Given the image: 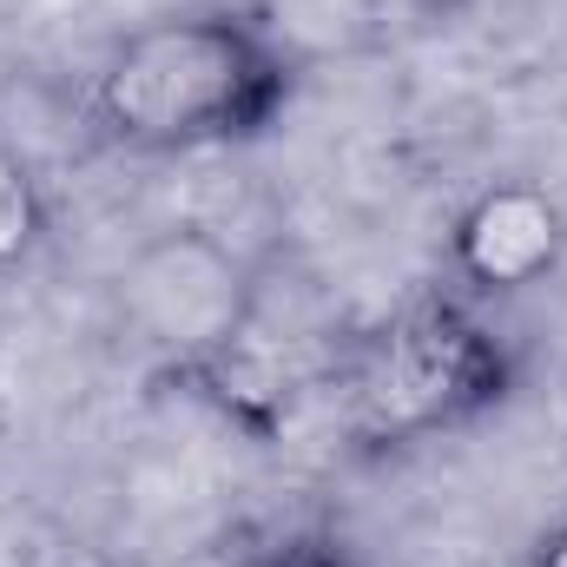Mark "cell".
<instances>
[{
  "label": "cell",
  "instance_id": "obj_1",
  "mask_svg": "<svg viewBox=\"0 0 567 567\" xmlns=\"http://www.w3.org/2000/svg\"><path fill=\"white\" fill-rule=\"evenodd\" d=\"M290 86L297 60L271 27L231 7H185L106 47L86 80V120L120 152L192 158L271 133Z\"/></svg>",
  "mask_w": 567,
  "mask_h": 567
},
{
  "label": "cell",
  "instance_id": "obj_2",
  "mask_svg": "<svg viewBox=\"0 0 567 567\" xmlns=\"http://www.w3.org/2000/svg\"><path fill=\"white\" fill-rule=\"evenodd\" d=\"M515 396V350L468 297H423L370 323L330 370L337 429L370 449L462 435Z\"/></svg>",
  "mask_w": 567,
  "mask_h": 567
},
{
  "label": "cell",
  "instance_id": "obj_3",
  "mask_svg": "<svg viewBox=\"0 0 567 567\" xmlns=\"http://www.w3.org/2000/svg\"><path fill=\"white\" fill-rule=\"evenodd\" d=\"M258 271L205 225H172L133 245L113 271V317L152 363L205 377L258 330Z\"/></svg>",
  "mask_w": 567,
  "mask_h": 567
},
{
  "label": "cell",
  "instance_id": "obj_4",
  "mask_svg": "<svg viewBox=\"0 0 567 567\" xmlns=\"http://www.w3.org/2000/svg\"><path fill=\"white\" fill-rule=\"evenodd\" d=\"M567 258V205L535 178H488L449 218V278L468 303H502L548 284Z\"/></svg>",
  "mask_w": 567,
  "mask_h": 567
},
{
  "label": "cell",
  "instance_id": "obj_5",
  "mask_svg": "<svg viewBox=\"0 0 567 567\" xmlns=\"http://www.w3.org/2000/svg\"><path fill=\"white\" fill-rule=\"evenodd\" d=\"M53 231V205H47V178L40 165L13 140H0V278L33 265L40 245Z\"/></svg>",
  "mask_w": 567,
  "mask_h": 567
},
{
  "label": "cell",
  "instance_id": "obj_6",
  "mask_svg": "<svg viewBox=\"0 0 567 567\" xmlns=\"http://www.w3.org/2000/svg\"><path fill=\"white\" fill-rule=\"evenodd\" d=\"M251 567H357V561L323 535H297V542H278L271 555H258Z\"/></svg>",
  "mask_w": 567,
  "mask_h": 567
},
{
  "label": "cell",
  "instance_id": "obj_7",
  "mask_svg": "<svg viewBox=\"0 0 567 567\" xmlns=\"http://www.w3.org/2000/svg\"><path fill=\"white\" fill-rule=\"evenodd\" d=\"M528 567H567V515L528 548Z\"/></svg>",
  "mask_w": 567,
  "mask_h": 567
}]
</instances>
